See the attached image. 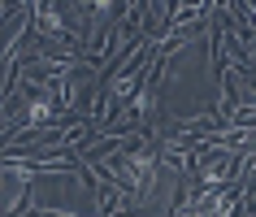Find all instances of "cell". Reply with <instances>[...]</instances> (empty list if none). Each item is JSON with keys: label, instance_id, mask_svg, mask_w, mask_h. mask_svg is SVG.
Returning <instances> with one entry per match:
<instances>
[{"label": "cell", "instance_id": "1", "mask_svg": "<svg viewBox=\"0 0 256 217\" xmlns=\"http://www.w3.org/2000/svg\"><path fill=\"white\" fill-rule=\"evenodd\" d=\"M26 208H30V182H26V178H18V200L4 208V217H22Z\"/></svg>", "mask_w": 256, "mask_h": 217}]
</instances>
